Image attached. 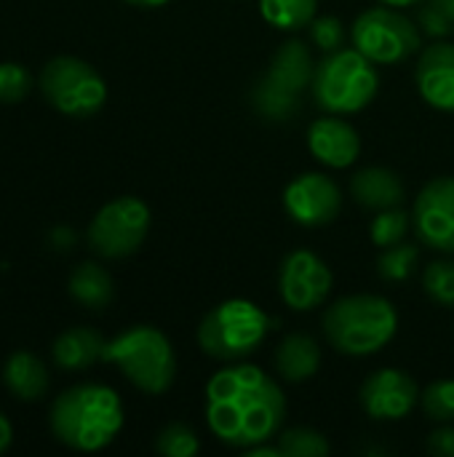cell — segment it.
<instances>
[{
	"label": "cell",
	"mask_w": 454,
	"mask_h": 457,
	"mask_svg": "<svg viewBox=\"0 0 454 457\" xmlns=\"http://www.w3.org/2000/svg\"><path fill=\"white\" fill-rule=\"evenodd\" d=\"M284 209L297 225L321 228L337 220L343 209V190L332 177L305 171L284 187Z\"/></svg>",
	"instance_id": "obj_11"
},
{
	"label": "cell",
	"mask_w": 454,
	"mask_h": 457,
	"mask_svg": "<svg viewBox=\"0 0 454 457\" xmlns=\"http://www.w3.org/2000/svg\"><path fill=\"white\" fill-rule=\"evenodd\" d=\"M40 91L51 107L70 118H91L107 102V83L83 59L56 56L40 72Z\"/></svg>",
	"instance_id": "obj_7"
},
{
	"label": "cell",
	"mask_w": 454,
	"mask_h": 457,
	"mask_svg": "<svg viewBox=\"0 0 454 457\" xmlns=\"http://www.w3.org/2000/svg\"><path fill=\"white\" fill-rule=\"evenodd\" d=\"M3 383L16 399L37 402L48 391V370L29 351H16L13 356H8L3 367Z\"/></svg>",
	"instance_id": "obj_20"
},
{
	"label": "cell",
	"mask_w": 454,
	"mask_h": 457,
	"mask_svg": "<svg viewBox=\"0 0 454 457\" xmlns=\"http://www.w3.org/2000/svg\"><path fill=\"white\" fill-rule=\"evenodd\" d=\"M70 297L75 303H80L88 311H104L112 303L115 287H112V276L96 265V262H80L72 273H70Z\"/></svg>",
	"instance_id": "obj_21"
},
{
	"label": "cell",
	"mask_w": 454,
	"mask_h": 457,
	"mask_svg": "<svg viewBox=\"0 0 454 457\" xmlns=\"http://www.w3.org/2000/svg\"><path fill=\"white\" fill-rule=\"evenodd\" d=\"M313 99L324 112L351 115L375 102L380 91V75L375 62L359 48H337L324 54L313 75Z\"/></svg>",
	"instance_id": "obj_4"
},
{
	"label": "cell",
	"mask_w": 454,
	"mask_h": 457,
	"mask_svg": "<svg viewBox=\"0 0 454 457\" xmlns=\"http://www.w3.org/2000/svg\"><path fill=\"white\" fill-rule=\"evenodd\" d=\"M415 83L425 104L454 112V43L439 40L420 54Z\"/></svg>",
	"instance_id": "obj_15"
},
{
	"label": "cell",
	"mask_w": 454,
	"mask_h": 457,
	"mask_svg": "<svg viewBox=\"0 0 454 457\" xmlns=\"http://www.w3.org/2000/svg\"><path fill=\"white\" fill-rule=\"evenodd\" d=\"M316 75V62L308 51V46L302 40H286L270 59L268 67V78H273L276 83L286 86L289 91L302 94Z\"/></svg>",
	"instance_id": "obj_19"
},
{
	"label": "cell",
	"mask_w": 454,
	"mask_h": 457,
	"mask_svg": "<svg viewBox=\"0 0 454 457\" xmlns=\"http://www.w3.org/2000/svg\"><path fill=\"white\" fill-rule=\"evenodd\" d=\"M155 450L166 457H193L198 455L201 442L195 436V431L185 423H169L158 439H155Z\"/></svg>",
	"instance_id": "obj_29"
},
{
	"label": "cell",
	"mask_w": 454,
	"mask_h": 457,
	"mask_svg": "<svg viewBox=\"0 0 454 457\" xmlns=\"http://www.w3.org/2000/svg\"><path fill=\"white\" fill-rule=\"evenodd\" d=\"M417 402L420 388L401 370H377L361 386V407L372 420H404Z\"/></svg>",
	"instance_id": "obj_13"
},
{
	"label": "cell",
	"mask_w": 454,
	"mask_h": 457,
	"mask_svg": "<svg viewBox=\"0 0 454 457\" xmlns=\"http://www.w3.org/2000/svg\"><path fill=\"white\" fill-rule=\"evenodd\" d=\"M316 11H318V0H260L262 19L284 32H297L302 27H310Z\"/></svg>",
	"instance_id": "obj_23"
},
{
	"label": "cell",
	"mask_w": 454,
	"mask_h": 457,
	"mask_svg": "<svg viewBox=\"0 0 454 457\" xmlns=\"http://www.w3.org/2000/svg\"><path fill=\"white\" fill-rule=\"evenodd\" d=\"M412 222L425 246L454 254V177H436L417 193Z\"/></svg>",
	"instance_id": "obj_12"
},
{
	"label": "cell",
	"mask_w": 454,
	"mask_h": 457,
	"mask_svg": "<svg viewBox=\"0 0 454 457\" xmlns=\"http://www.w3.org/2000/svg\"><path fill=\"white\" fill-rule=\"evenodd\" d=\"M353 48L375 64H399L420 51V32L409 16L391 5H375L356 16L351 27Z\"/></svg>",
	"instance_id": "obj_8"
},
{
	"label": "cell",
	"mask_w": 454,
	"mask_h": 457,
	"mask_svg": "<svg viewBox=\"0 0 454 457\" xmlns=\"http://www.w3.org/2000/svg\"><path fill=\"white\" fill-rule=\"evenodd\" d=\"M415 265H417V249L412 244L401 241L396 246L383 249V254L377 260V273H380V278L399 284V281H407L412 276Z\"/></svg>",
	"instance_id": "obj_27"
},
{
	"label": "cell",
	"mask_w": 454,
	"mask_h": 457,
	"mask_svg": "<svg viewBox=\"0 0 454 457\" xmlns=\"http://www.w3.org/2000/svg\"><path fill=\"white\" fill-rule=\"evenodd\" d=\"M270 319L252 300H225L206 313L198 327V345L219 361H241L252 356L268 337Z\"/></svg>",
	"instance_id": "obj_6"
},
{
	"label": "cell",
	"mask_w": 454,
	"mask_h": 457,
	"mask_svg": "<svg viewBox=\"0 0 454 457\" xmlns=\"http://www.w3.org/2000/svg\"><path fill=\"white\" fill-rule=\"evenodd\" d=\"M54 436L78 453H99L123 428V404L110 386L83 383L64 391L48 415Z\"/></svg>",
	"instance_id": "obj_2"
},
{
	"label": "cell",
	"mask_w": 454,
	"mask_h": 457,
	"mask_svg": "<svg viewBox=\"0 0 454 457\" xmlns=\"http://www.w3.org/2000/svg\"><path fill=\"white\" fill-rule=\"evenodd\" d=\"M383 5H391V8H409V5H420L425 0H380Z\"/></svg>",
	"instance_id": "obj_37"
},
{
	"label": "cell",
	"mask_w": 454,
	"mask_h": 457,
	"mask_svg": "<svg viewBox=\"0 0 454 457\" xmlns=\"http://www.w3.org/2000/svg\"><path fill=\"white\" fill-rule=\"evenodd\" d=\"M420 407L425 418L436 423L454 420V380H436L425 391H420Z\"/></svg>",
	"instance_id": "obj_28"
},
{
	"label": "cell",
	"mask_w": 454,
	"mask_h": 457,
	"mask_svg": "<svg viewBox=\"0 0 454 457\" xmlns=\"http://www.w3.org/2000/svg\"><path fill=\"white\" fill-rule=\"evenodd\" d=\"M431 3H433V5H439V8H442V11H444V13H447V16L454 21V0H431Z\"/></svg>",
	"instance_id": "obj_38"
},
{
	"label": "cell",
	"mask_w": 454,
	"mask_h": 457,
	"mask_svg": "<svg viewBox=\"0 0 454 457\" xmlns=\"http://www.w3.org/2000/svg\"><path fill=\"white\" fill-rule=\"evenodd\" d=\"M252 104H254V110L265 120H270V123H286V120H292L300 112L302 99H300L297 91H289L286 86H281V83H276L273 78L265 75L254 86V91H252Z\"/></svg>",
	"instance_id": "obj_22"
},
{
	"label": "cell",
	"mask_w": 454,
	"mask_h": 457,
	"mask_svg": "<svg viewBox=\"0 0 454 457\" xmlns=\"http://www.w3.org/2000/svg\"><path fill=\"white\" fill-rule=\"evenodd\" d=\"M104 337L91 329V327H72L67 332H62L56 340H54V361L59 370L64 372H80V370H88L91 364L102 361V353H104Z\"/></svg>",
	"instance_id": "obj_18"
},
{
	"label": "cell",
	"mask_w": 454,
	"mask_h": 457,
	"mask_svg": "<svg viewBox=\"0 0 454 457\" xmlns=\"http://www.w3.org/2000/svg\"><path fill=\"white\" fill-rule=\"evenodd\" d=\"M32 88V75L27 67L16 62H0V102L13 104L21 102Z\"/></svg>",
	"instance_id": "obj_30"
},
{
	"label": "cell",
	"mask_w": 454,
	"mask_h": 457,
	"mask_svg": "<svg viewBox=\"0 0 454 457\" xmlns=\"http://www.w3.org/2000/svg\"><path fill=\"white\" fill-rule=\"evenodd\" d=\"M310 40L318 51L332 54L345 46V24L337 16H316L310 21Z\"/></svg>",
	"instance_id": "obj_31"
},
{
	"label": "cell",
	"mask_w": 454,
	"mask_h": 457,
	"mask_svg": "<svg viewBox=\"0 0 454 457\" xmlns=\"http://www.w3.org/2000/svg\"><path fill=\"white\" fill-rule=\"evenodd\" d=\"M407 233H409V214L401 206L377 212V217L369 228V236H372L375 246H380V249L401 244L407 238Z\"/></svg>",
	"instance_id": "obj_25"
},
{
	"label": "cell",
	"mask_w": 454,
	"mask_h": 457,
	"mask_svg": "<svg viewBox=\"0 0 454 457\" xmlns=\"http://www.w3.org/2000/svg\"><path fill=\"white\" fill-rule=\"evenodd\" d=\"M351 193L359 201V206L372 209V212L401 206L404 198H407L401 177L396 171L385 169V166H367V169H361L351 179Z\"/></svg>",
	"instance_id": "obj_16"
},
{
	"label": "cell",
	"mask_w": 454,
	"mask_h": 457,
	"mask_svg": "<svg viewBox=\"0 0 454 457\" xmlns=\"http://www.w3.org/2000/svg\"><path fill=\"white\" fill-rule=\"evenodd\" d=\"M246 455L249 457H284L281 455V450H278V445H257V447H252V450H246Z\"/></svg>",
	"instance_id": "obj_35"
},
{
	"label": "cell",
	"mask_w": 454,
	"mask_h": 457,
	"mask_svg": "<svg viewBox=\"0 0 454 457\" xmlns=\"http://www.w3.org/2000/svg\"><path fill=\"white\" fill-rule=\"evenodd\" d=\"M150 230V209L134 195H120L104 204L88 225V246L107 260L134 254Z\"/></svg>",
	"instance_id": "obj_9"
},
{
	"label": "cell",
	"mask_w": 454,
	"mask_h": 457,
	"mask_svg": "<svg viewBox=\"0 0 454 457\" xmlns=\"http://www.w3.org/2000/svg\"><path fill=\"white\" fill-rule=\"evenodd\" d=\"M428 453L436 457H454V428L442 426L439 431L431 434L428 439Z\"/></svg>",
	"instance_id": "obj_33"
},
{
	"label": "cell",
	"mask_w": 454,
	"mask_h": 457,
	"mask_svg": "<svg viewBox=\"0 0 454 457\" xmlns=\"http://www.w3.org/2000/svg\"><path fill=\"white\" fill-rule=\"evenodd\" d=\"M425 295L444 308H454V260H436L423 270Z\"/></svg>",
	"instance_id": "obj_26"
},
{
	"label": "cell",
	"mask_w": 454,
	"mask_h": 457,
	"mask_svg": "<svg viewBox=\"0 0 454 457\" xmlns=\"http://www.w3.org/2000/svg\"><path fill=\"white\" fill-rule=\"evenodd\" d=\"M286 418L281 386L254 364H233L206 383L209 431L227 447L252 450L278 436Z\"/></svg>",
	"instance_id": "obj_1"
},
{
	"label": "cell",
	"mask_w": 454,
	"mask_h": 457,
	"mask_svg": "<svg viewBox=\"0 0 454 457\" xmlns=\"http://www.w3.org/2000/svg\"><path fill=\"white\" fill-rule=\"evenodd\" d=\"M102 361L115 364L123 378L147 396H161L174 386L177 356L169 337L155 327H131L104 345Z\"/></svg>",
	"instance_id": "obj_5"
},
{
	"label": "cell",
	"mask_w": 454,
	"mask_h": 457,
	"mask_svg": "<svg viewBox=\"0 0 454 457\" xmlns=\"http://www.w3.org/2000/svg\"><path fill=\"white\" fill-rule=\"evenodd\" d=\"M276 372L289 383H305L321 370V345L302 332L286 335L273 356Z\"/></svg>",
	"instance_id": "obj_17"
},
{
	"label": "cell",
	"mask_w": 454,
	"mask_h": 457,
	"mask_svg": "<svg viewBox=\"0 0 454 457\" xmlns=\"http://www.w3.org/2000/svg\"><path fill=\"white\" fill-rule=\"evenodd\" d=\"M278 450L284 457H324L332 453L324 434L313 428H289L278 436Z\"/></svg>",
	"instance_id": "obj_24"
},
{
	"label": "cell",
	"mask_w": 454,
	"mask_h": 457,
	"mask_svg": "<svg viewBox=\"0 0 454 457\" xmlns=\"http://www.w3.org/2000/svg\"><path fill=\"white\" fill-rule=\"evenodd\" d=\"M329 345L345 356H375L399 332V313L380 295H348L332 303L321 319Z\"/></svg>",
	"instance_id": "obj_3"
},
{
	"label": "cell",
	"mask_w": 454,
	"mask_h": 457,
	"mask_svg": "<svg viewBox=\"0 0 454 457\" xmlns=\"http://www.w3.org/2000/svg\"><path fill=\"white\" fill-rule=\"evenodd\" d=\"M417 21H420V27H423L431 37H447V35L454 29L452 19H450L439 5H433L431 0L420 3Z\"/></svg>",
	"instance_id": "obj_32"
},
{
	"label": "cell",
	"mask_w": 454,
	"mask_h": 457,
	"mask_svg": "<svg viewBox=\"0 0 454 457\" xmlns=\"http://www.w3.org/2000/svg\"><path fill=\"white\" fill-rule=\"evenodd\" d=\"M332 284H334V276L329 265L308 249H297L286 254L281 262L278 292H281V300L297 313L321 308L332 292Z\"/></svg>",
	"instance_id": "obj_10"
},
{
	"label": "cell",
	"mask_w": 454,
	"mask_h": 457,
	"mask_svg": "<svg viewBox=\"0 0 454 457\" xmlns=\"http://www.w3.org/2000/svg\"><path fill=\"white\" fill-rule=\"evenodd\" d=\"M123 3L136 5V8H161V5H166L169 0H123Z\"/></svg>",
	"instance_id": "obj_36"
},
{
	"label": "cell",
	"mask_w": 454,
	"mask_h": 457,
	"mask_svg": "<svg viewBox=\"0 0 454 457\" xmlns=\"http://www.w3.org/2000/svg\"><path fill=\"white\" fill-rule=\"evenodd\" d=\"M308 150L329 169H348L361 155V137L345 118L329 112L308 126Z\"/></svg>",
	"instance_id": "obj_14"
},
{
	"label": "cell",
	"mask_w": 454,
	"mask_h": 457,
	"mask_svg": "<svg viewBox=\"0 0 454 457\" xmlns=\"http://www.w3.org/2000/svg\"><path fill=\"white\" fill-rule=\"evenodd\" d=\"M11 442H13V428H11L8 418L0 412V455L11 447Z\"/></svg>",
	"instance_id": "obj_34"
}]
</instances>
